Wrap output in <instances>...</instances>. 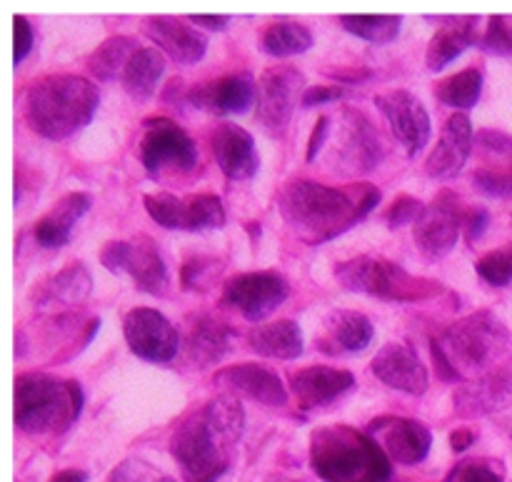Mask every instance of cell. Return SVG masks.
<instances>
[{
    "instance_id": "46",
    "label": "cell",
    "mask_w": 512,
    "mask_h": 482,
    "mask_svg": "<svg viewBox=\"0 0 512 482\" xmlns=\"http://www.w3.org/2000/svg\"><path fill=\"white\" fill-rule=\"evenodd\" d=\"M445 482H503L500 473L485 463H463Z\"/></svg>"
},
{
    "instance_id": "4",
    "label": "cell",
    "mask_w": 512,
    "mask_h": 482,
    "mask_svg": "<svg viewBox=\"0 0 512 482\" xmlns=\"http://www.w3.org/2000/svg\"><path fill=\"white\" fill-rule=\"evenodd\" d=\"M310 465L325 482H388L390 458L370 433L328 425L310 435Z\"/></svg>"
},
{
    "instance_id": "54",
    "label": "cell",
    "mask_w": 512,
    "mask_h": 482,
    "mask_svg": "<svg viewBox=\"0 0 512 482\" xmlns=\"http://www.w3.org/2000/svg\"><path fill=\"white\" fill-rule=\"evenodd\" d=\"M160 482H178V480H173V478H160Z\"/></svg>"
},
{
    "instance_id": "20",
    "label": "cell",
    "mask_w": 512,
    "mask_h": 482,
    "mask_svg": "<svg viewBox=\"0 0 512 482\" xmlns=\"http://www.w3.org/2000/svg\"><path fill=\"white\" fill-rule=\"evenodd\" d=\"M375 378L388 388L400 390L408 395H423L430 385L428 368L423 365L420 355L408 343H388L378 350L370 363Z\"/></svg>"
},
{
    "instance_id": "14",
    "label": "cell",
    "mask_w": 512,
    "mask_h": 482,
    "mask_svg": "<svg viewBox=\"0 0 512 482\" xmlns=\"http://www.w3.org/2000/svg\"><path fill=\"white\" fill-rule=\"evenodd\" d=\"M303 73L293 65H275L268 68L258 80V95H255V105H258V123L268 130L270 135H280L288 128L293 110L298 100L303 98Z\"/></svg>"
},
{
    "instance_id": "24",
    "label": "cell",
    "mask_w": 512,
    "mask_h": 482,
    "mask_svg": "<svg viewBox=\"0 0 512 482\" xmlns=\"http://www.w3.org/2000/svg\"><path fill=\"white\" fill-rule=\"evenodd\" d=\"M235 333L233 325L223 323L215 315H193L188 320V333H185V358L195 368H208V365H218L230 350L235 348Z\"/></svg>"
},
{
    "instance_id": "40",
    "label": "cell",
    "mask_w": 512,
    "mask_h": 482,
    "mask_svg": "<svg viewBox=\"0 0 512 482\" xmlns=\"http://www.w3.org/2000/svg\"><path fill=\"white\" fill-rule=\"evenodd\" d=\"M478 48L488 55L510 58L512 55V23L503 15H490L483 35L478 40Z\"/></svg>"
},
{
    "instance_id": "37",
    "label": "cell",
    "mask_w": 512,
    "mask_h": 482,
    "mask_svg": "<svg viewBox=\"0 0 512 482\" xmlns=\"http://www.w3.org/2000/svg\"><path fill=\"white\" fill-rule=\"evenodd\" d=\"M340 25L368 43L388 45L400 35L403 18L400 15H340Z\"/></svg>"
},
{
    "instance_id": "31",
    "label": "cell",
    "mask_w": 512,
    "mask_h": 482,
    "mask_svg": "<svg viewBox=\"0 0 512 482\" xmlns=\"http://www.w3.org/2000/svg\"><path fill=\"white\" fill-rule=\"evenodd\" d=\"M200 413H203L208 428L213 430V435L225 445V448L238 443L245 428V410L235 395L220 393L218 398L208 400V403L200 408Z\"/></svg>"
},
{
    "instance_id": "3",
    "label": "cell",
    "mask_w": 512,
    "mask_h": 482,
    "mask_svg": "<svg viewBox=\"0 0 512 482\" xmlns=\"http://www.w3.org/2000/svg\"><path fill=\"white\" fill-rule=\"evenodd\" d=\"M100 105V93L80 75H45L25 95V120L40 138L65 140L90 125Z\"/></svg>"
},
{
    "instance_id": "32",
    "label": "cell",
    "mask_w": 512,
    "mask_h": 482,
    "mask_svg": "<svg viewBox=\"0 0 512 482\" xmlns=\"http://www.w3.org/2000/svg\"><path fill=\"white\" fill-rule=\"evenodd\" d=\"M313 48V33L308 25L295 20H278L270 23L260 35V50L273 58H293V55L308 53Z\"/></svg>"
},
{
    "instance_id": "36",
    "label": "cell",
    "mask_w": 512,
    "mask_h": 482,
    "mask_svg": "<svg viewBox=\"0 0 512 482\" xmlns=\"http://www.w3.org/2000/svg\"><path fill=\"white\" fill-rule=\"evenodd\" d=\"M225 225V205L218 195L200 193L183 200V230L188 233H205Z\"/></svg>"
},
{
    "instance_id": "10",
    "label": "cell",
    "mask_w": 512,
    "mask_h": 482,
    "mask_svg": "<svg viewBox=\"0 0 512 482\" xmlns=\"http://www.w3.org/2000/svg\"><path fill=\"white\" fill-rule=\"evenodd\" d=\"M385 145L375 125L358 110H343L330 150V168L340 175H368L383 163Z\"/></svg>"
},
{
    "instance_id": "9",
    "label": "cell",
    "mask_w": 512,
    "mask_h": 482,
    "mask_svg": "<svg viewBox=\"0 0 512 482\" xmlns=\"http://www.w3.org/2000/svg\"><path fill=\"white\" fill-rule=\"evenodd\" d=\"M100 263L110 273H128L135 288L148 295H165L168 290V265L150 235H135L133 240H110L100 250Z\"/></svg>"
},
{
    "instance_id": "8",
    "label": "cell",
    "mask_w": 512,
    "mask_h": 482,
    "mask_svg": "<svg viewBox=\"0 0 512 482\" xmlns=\"http://www.w3.org/2000/svg\"><path fill=\"white\" fill-rule=\"evenodd\" d=\"M140 165L150 178H168V175L193 173L198 165V145L168 118H148L143 123L140 138Z\"/></svg>"
},
{
    "instance_id": "48",
    "label": "cell",
    "mask_w": 512,
    "mask_h": 482,
    "mask_svg": "<svg viewBox=\"0 0 512 482\" xmlns=\"http://www.w3.org/2000/svg\"><path fill=\"white\" fill-rule=\"evenodd\" d=\"M490 225V213L485 208H470L463 215V235L468 243H475L485 235Z\"/></svg>"
},
{
    "instance_id": "13",
    "label": "cell",
    "mask_w": 512,
    "mask_h": 482,
    "mask_svg": "<svg viewBox=\"0 0 512 482\" xmlns=\"http://www.w3.org/2000/svg\"><path fill=\"white\" fill-rule=\"evenodd\" d=\"M123 335L135 358L155 365L173 363L183 345L175 325L155 308L128 310L123 318Z\"/></svg>"
},
{
    "instance_id": "42",
    "label": "cell",
    "mask_w": 512,
    "mask_h": 482,
    "mask_svg": "<svg viewBox=\"0 0 512 482\" xmlns=\"http://www.w3.org/2000/svg\"><path fill=\"white\" fill-rule=\"evenodd\" d=\"M473 185L478 193L488 195V198H500V200H512V173L510 170L500 168H478L473 173Z\"/></svg>"
},
{
    "instance_id": "45",
    "label": "cell",
    "mask_w": 512,
    "mask_h": 482,
    "mask_svg": "<svg viewBox=\"0 0 512 482\" xmlns=\"http://www.w3.org/2000/svg\"><path fill=\"white\" fill-rule=\"evenodd\" d=\"M350 90L345 85H313V88L303 90V98H300V105L305 110L318 108V105L338 103V100L348 98Z\"/></svg>"
},
{
    "instance_id": "29",
    "label": "cell",
    "mask_w": 512,
    "mask_h": 482,
    "mask_svg": "<svg viewBox=\"0 0 512 482\" xmlns=\"http://www.w3.org/2000/svg\"><path fill=\"white\" fill-rule=\"evenodd\" d=\"M248 348L263 358L295 360L303 355V330L295 320H275V323L255 325L248 333Z\"/></svg>"
},
{
    "instance_id": "39",
    "label": "cell",
    "mask_w": 512,
    "mask_h": 482,
    "mask_svg": "<svg viewBox=\"0 0 512 482\" xmlns=\"http://www.w3.org/2000/svg\"><path fill=\"white\" fill-rule=\"evenodd\" d=\"M143 205L150 218L165 230H183V200L170 193H145Z\"/></svg>"
},
{
    "instance_id": "33",
    "label": "cell",
    "mask_w": 512,
    "mask_h": 482,
    "mask_svg": "<svg viewBox=\"0 0 512 482\" xmlns=\"http://www.w3.org/2000/svg\"><path fill=\"white\" fill-rule=\"evenodd\" d=\"M135 50H138V45H135V40L130 35H110L108 40H103L90 53L88 73L95 80H100V83H110V80L123 75L125 65L133 58Z\"/></svg>"
},
{
    "instance_id": "18",
    "label": "cell",
    "mask_w": 512,
    "mask_h": 482,
    "mask_svg": "<svg viewBox=\"0 0 512 482\" xmlns=\"http://www.w3.org/2000/svg\"><path fill=\"white\" fill-rule=\"evenodd\" d=\"M213 385L223 388L225 393L235 395V398L243 395V398L265 405V408H283V405H288V388H285V383L280 380V375L263 368V365H228V368L218 370L213 375Z\"/></svg>"
},
{
    "instance_id": "7",
    "label": "cell",
    "mask_w": 512,
    "mask_h": 482,
    "mask_svg": "<svg viewBox=\"0 0 512 482\" xmlns=\"http://www.w3.org/2000/svg\"><path fill=\"white\" fill-rule=\"evenodd\" d=\"M170 453L183 470L185 482H215L228 470L225 445L208 428L200 408L175 428Z\"/></svg>"
},
{
    "instance_id": "41",
    "label": "cell",
    "mask_w": 512,
    "mask_h": 482,
    "mask_svg": "<svg viewBox=\"0 0 512 482\" xmlns=\"http://www.w3.org/2000/svg\"><path fill=\"white\" fill-rule=\"evenodd\" d=\"M475 145H478L488 158L495 160L490 168H498L500 165V170H510L512 173V135L510 133L485 128L475 135Z\"/></svg>"
},
{
    "instance_id": "49",
    "label": "cell",
    "mask_w": 512,
    "mask_h": 482,
    "mask_svg": "<svg viewBox=\"0 0 512 482\" xmlns=\"http://www.w3.org/2000/svg\"><path fill=\"white\" fill-rule=\"evenodd\" d=\"M328 135H330V115H320L318 123H315L313 128V135H310L308 140V153H305V160H308V163H313V160L318 158L325 140H328Z\"/></svg>"
},
{
    "instance_id": "1",
    "label": "cell",
    "mask_w": 512,
    "mask_h": 482,
    "mask_svg": "<svg viewBox=\"0 0 512 482\" xmlns=\"http://www.w3.org/2000/svg\"><path fill=\"white\" fill-rule=\"evenodd\" d=\"M378 203L380 190L368 183L340 190L315 180H293L280 193L278 210L303 243L323 245L368 218Z\"/></svg>"
},
{
    "instance_id": "47",
    "label": "cell",
    "mask_w": 512,
    "mask_h": 482,
    "mask_svg": "<svg viewBox=\"0 0 512 482\" xmlns=\"http://www.w3.org/2000/svg\"><path fill=\"white\" fill-rule=\"evenodd\" d=\"M13 33H15V53H13V63L20 65L25 58L30 55L35 43V33H33V25L25 15H15L13 18Z\"/></svg>"
},
{
    "instance_id": "43",
    "label": "cell",
    "mask_w": 512,
    "mask_h": 482,
    "mask_svg": "<svg viewBox=\"0 0 512 482\" xmlns=\"http://www.w3.org/2000/svg\"><path fill=\"white\" fill-rule=\"evenodd\" d=\"M218 268V260L193 258L183 265V270H180V283H183L185 290H205L210 288V283L215 280Z\"/></svg>"
},
{
    "instance_id": "12",
    "label": "cell",
    "mask_w": 512,
    "mask_h": 482,
    "mask_svg": "<svg viewBox=\"0 0 512 482\" xmlns=\"http://www.w3.org/2000/svg\"><path fill=\"white\" fill-rule=\"evenodd\" d=\"M463 215L465 210L458 195L453 190H440L415 220L413 235L420 253L430 260H443L453 253L463 233Z\"/></svg>"
},
{
    "instance_id": "27",
    "label": "cell",
    "mask_w": 512,
    "mask_h": 482,
    "mask_svg": "<svg viewBox=\"0 0 512 482\" xmlns=\"http://www.w3.org/2000/svg\"><path fill=\"white\" fill-rule=\"evenodd\" d=\"M90 205H93V198H90L88 193H68L65 198H60L58 203L35 223L33 235L35 240H38L40 248L53 250L68 245L75 223L88 213Z\"/></svg>"
},
{
    "instance_id": "19",
    "label": "cell",
    "mask_w": 512,
    "mask_h": 482,
    "mask_svg": "<svg viewBox=\"0 0 512 482\" xmlns=\"http://www.w3.org/2000/svg\"><path fill=\"white\" fill-rule=\"evenodd\" d=\"M255 95H258V83L253 80V75L233 73L208 80V83L193 85L185 93V100L193 108L205 110V113L238 115L245 113L255 103Z\"/></svg>"
},
{
    "instance_id": "35",
    "label": "cell",
    "mask_w": 512,
    "mask_h": 482,
    "mask_svg": "<svg viewBox=\"0 0 512 482\" xmlns=\"http://www.w3.org/2000/svg\"><path fill=\"white\" fill-rule=\"evenodd\" d=\"M90 290H93V275L83 263H73L43 285V303L78 305L88 298Z\"/></svg>"
},
{
    "instance_id": "34",
    "label": "cell",
    "mask_w": 512,
    "mask_h": 482,
    "mask_svg": "<svg viewBox=\"0 0 512 482\" xmlns=\"http://www.w3.org/2000/svg\"><path fill=\"white\" fill-rule=\"evenodd\" d=\"M483 80V70L465 68L460 70V73L450 75V78L440 80V83L435 85V98L443 105H448V108L463 113V110H470L478 105L480 93H483Z\"/></svg>"
},
{
    "instance_id": "2",
    "label": "cell",
    "mask_w": 512,
    "mask_h": 482,
    "mask_svg": "<svg viewBox=\"0 0 512 482\" xmlns=\"http://www.w3.org/2000/svg\"><path fill=\"white\" fill-rule=\"evenodd\" d=\"M510 348L508 325L490 310H478L455 320L430 343L440 380L460 385L508 363Z\"/></svg>"
},
{
    "instance_id": "51",
    "label": "cell",
    "mask_w": 512,
    "mask_h": 482,
    "mask_svg": "<svg viewBox=\"0 0 512 482\" xmlns=\"http://www.w3.org/2000/svg\"><path fill=\"white\" fill-rule=\"evenodd\" d=\"M138 480H140L138 468H135V463H130V460L128 463H120L108 478V482H138Z\"/></svg>"
},
{
    "instance_id": "15",
    "label": "cell",
    "mask_w": 512,
    "mask_h": 482,
    "mask_svg": "<svg viewBox=\"0 0 512 482\" xmlns=\"http://www.w3.org/2000/svg\"><path fill=\"white\" fill-rule=\"evenodd\" d=\"M378 108L383 110L395 140L405 148L408 155H418L430 140V113L425 105L415 98L410 90H388L375 98Z\"/></svg>"
},
{
    "instance_id": "23",
    "label": "cell",
    "mask_w": 512,
    "mask_h": 482,
    "mask_svg": "<svg viewBox=\"0 0 512 482\" xmlns=\"http://www.w3.org/2000/svg\"><path fill=\"white\" fill-rule=\"evenodd\" d=\"M143 30L158 45V50H163L178 65H195L205 58L208 38L198 28L185 23L183 18L153 15V18H145Z\"/></svg>"
},
{
    "instance_id": "52",
    "label": "cell",
    "mask_w": 512,
    "mask_h": 482,
    "mask_svg": "<svg viewBox=\"0 0 512 482\" xmlns=\"http://www.w3.org/2000/svg\"><path fill=\"white\" fill-rule=\"evenodd\" d=\"M475 443V433L473 430H455L453 435H450V445H453L455 453H463V450H468L470 445Z\"/></svg>"
},
{
    "instance_id": "28",
    "label": "cell",
    "mask_w": 512,
    "mask_h": 482,
    "mask_svg": "<svg viewBox=\"0 0 512 482\" xmlns=\"http://www.w3.org/2000/svg\"><path fill=\"white\" fill-rule=\"evenodd\" d=\"M375 338V328L370 318L358 310H333L325 318V338L318 340V348L328 350L335 345L333 353H363Z\"/></svg>"
},
{
    "instance_id": "25",
    "label": "cell",
    "mask_w": 512,
    "mask_h": 482,
    "mask_svg": "<svg viewBox=\"0 0 512 482\" xmlns=\"http://www.w3.org/2000/svg\"><path fill=\"white\" fill-rule=\"evenodd\" d=\"M355 385V375L350 370L328 368V365H313L290 375V388L300 410H320L333 405L335 400L350 393Z\"/></svg>"
},
{
    "instance_id": "26",
    "label": "cell",
    "mask_w": 512,
    "mask_h": 482,
    "mask_svg": "<svg viewBox=\"0 0 512 482\" xmlns=\"http://www.w3.org/2000/svg\"><path fill=\"white\" fill-rule=\"evenodd\" d=\"M480 18L478 15H465V18H448L445 25L435 30L425 53V65L433 73L448 68L455 58L465 53L470 45H478L480 40Z\"/></svg>"
},
{
    "instance_id": "16",
    "label": "cell",
    "mask_w": 512,
    "mask_h": 482,
    "mask_svg": "<svg viewBox=\"0 0 512 482\" xmlns=\"http://www.w3.org/2000/svg\"><path fill=\"white\" fill-rule=\"evenodd\" d=\"M455 415L460 418H485L512 408V360L455 388Z\"/></svg>"
},
{
    "instance_id": "21",
    "label": "cell",
    "mask_w": 512,
    "mask_h": 482,
    "mask_svg": "<svg viewBox=\"0 0 512 482\" xmlns=\"http://www.w3.org/2000/svg\"><path fill=\"white\" fill-rule=\"evenodd\" d=\"M473 145L475 133L470 118L465 113H453L445 120L438 143L425 160V173L435 180L455 178L468 163Z\"/></svg>"
},
{
    "instance_id": "6",
    "label": "cell",
    "mask_w": 512,
    "mask_h": 482,
    "mask_svg": "<svg viewBox=\"0 0 512 482\" xmlns=\"http://www.w3.org/2000/svg\"><path fill=\"white\" fill-rule=\"evenodd\" d=\"M335 280L350 293H363L385 303H425L445 293L443 283L433 278H420L403 265L373 255H360L338 263Z\"/></svg>"
},
{
    "instance_id": "44",
    "label": "cell",
    "mask_w": 512,
    "mask_h": 482,
    "mask_svg": "<svg viewBox=\"0 0 512 482\" xmlns=\"http://www.w3.org/2000/svg\"><path fill=\"white\" fill-rule=\"evenodd\" d=\"M425 205L420 203L418 198H413V195H398V198L393 200V205H390L388 210H385V223L390 225V228H403V225H415V220L420 218V213H423Z\"/></svg>"
},
{
    "instance_id": "5",
    "label": "cell",
    "mask_w": 512,
    "mask_h": 482,
    "mask_svg": "<svg viewBox=\"0 0 512 482\" xmlns=\"http://www.w3.org/2000/svg\"><path fill=\"white\" fill-rule=\"evenodd\" d=\"M85 395L75 380L48 373H23L15 378V425L28 435L65 433L83 413Z\"/></svg>"
},
{
    "instance_id": "17",
    "label": "cell",
    "mask_w": 512,
    "mask_h": 482,
    "mask_svg": "<svg viewBox=\"0 0 512 482\" xmlns=\"http://www.w3.org/2000/svg\"><path fill=\"white\" fill-rule=\"evenodd\" d=\"M370 435H375L380 448L390 460L400 465H420L433 448V433L425 423L413 418H380L370 425Z\"/></svg>"
},
{
    "instance_id": "30",
    "label": "cell",
    "mask_w": 512,
    "mask_h": 482,
    "mask_svg": "<svg viewBox=\"0 0 512 482\" xmlns=\"http://www.w3.org/2000/svg\"><path fill=\"white\" fill-rule=\"evenodd\" d=\"M165 73V58L158 48H138L120 75V85L135 103L153 98L160 78Z\"/></svg>"
},
{
    "instance_id": "11",
    "label": "cell",
    "mask_w": 512,
    "mask_h": 482,
    "mask_svg": "<svg viewBox=\"0 0 512 482\" xmlns=\"http://www.w3.org/2000/svg\"><path fill=\"white\" fill-rule=\"evenodd\" d=\"M290 283L275 270H253L240 273L223 285L220 303L235 310L250 323H263L288 300Z\"/></svg>"
},
{
    "instance_id": "38",
    "label": "cell",
    "mask_w": 512,
    "mask_h": 482,
    "mask_svg": "<svg viewBox=\"0 0 512 482\" xmlns=\"http://www.w3.org/2000/svg\"><path fill=\"white\" fill-rule=\"evenodd\" d=\"M475 273L490 288H508L512 283V245L485 253L475 263Z\"/></svg>"
},
{
    "instance_id": "53",
    "label": "cell",
    "mask_w": 512,
    "mask_h": 482,
    "mask_svg": "<svg viewBox=\"0 0 512 482\" xmlns=\"http://www.w3.org/2000/svg\"><path fill=\"white\" fill-rule=\"evenodd\" d=\"M50 482H88V473L85 470H60Z\"/></svg>"
},
{
    "instance_id": "50",
    "label": "cell",
    "mask_w": 512,
    "mask_h": 482,
    "mask_svg": "<svg viewBox=\"0 0 512 482\" xmlns=\"http://www.w3.org/2000/svg\"><path fill=\"white\" fill-rule=\"evenodd\" d=\"M188 20L195 25H203L208 30H223L228 28L230 15H188Z\"/></svg>"
},
{
    "instance_id": "22",
    "label": "cell",
    "mask_w": 512,
    "mask_h": 482,
    "mask_svg": "<svg viewBox=\"0 0 512 482\" xmlns=\"http://www.w3.org/2000/svg\"><path fill=\"white\" fill-rule=\"evenodd\" d=\"M210 150L223 170L225 178L230 180H250L260 168L258 150H255V138L245 128L235 123L215 125L210 133Z\"/></svg>"
}]
</instances>
